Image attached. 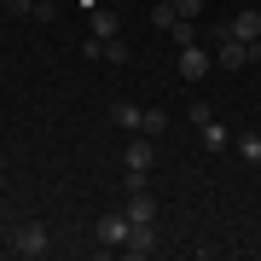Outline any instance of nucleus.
Listing matches in <instances>:
<instances>
[{"label":"nucleus","instance_id":"obj_6","mask_svg":"<svg viewBox=\"0 0 261 261\" xmlns=\"http://www.w3.org/2000/svg\"><path fill=\"white\" fill-rule=\"evenodd\" d=\"M157 163V140L151 134H134L128 145H122V168H151Z\"/></svg>","mask_w":261,"mask_h":261},{"label":"nucleus","instance_id":"obj_17","mask_svg":"<svg viewBox=\"0 0 261 261\" xmlns=\"http://www.w3.org/2000/svg\"><path fill=\"white\" fill-rule=\"evenodd\" d=\"M105 64H128V47H122V35H116V41H105Z\"/></svg>","mask_w":261,"mask_h":261},{"label":"nucleus","instance_id":"obj_7","mask_svg":"<svg viewBox=\"0 0 261 261\" xmlns=\"http://www.w3.org/2000/svg\"><path fill=\"white\" fill-rule=\"evenodd\" d=\"M226 23H232V35H238V41H261V12H255V6L232 12V18H226Z\"/></svg>","mask_w":261,"mask_h":261},{"label":"nucleus","instance_id":"obj_11","mask_svg":"<svg viewBox=\"0 0 261 261\" xmlns=\"http://www.w3.org/2000/svg\"><path fill=\"white\" fill-rule=\"evenodd\" d=\"M197 134H203V145H209V151H226V145H232V134H226V128H221L215 116H209V122H203Z\"/></svg>","mask_w":261,"mask_h":261},{"label":"nucleus","instance_id":"obj_14","mask_svg":"<svg viewBox=\"0 0 261 261\" xmlns=\"http://www.w3.org/2000/svg\"><path fill=\"white\" fill-rule=\"evenodd\" d=\"M140 134H151V140L168 134V111H145V116H140Z\"/></svg>","mask_w":261,"mask_h":261},{"label":"nucleus","instance_id":"obj_5","mask_svg":"<svg viewBox=\"0 0 261 261\" xmlns=\"http://www.w3.org/2000/svg\"><path fill=\"white\" fill-rule=\"evenodd\" d=\"M122 255H157V221H134L128 226V244Z\"/></svg>","mask_w":261,"mask_h":261},{"label":"nucleus","instance_id":"obj_12","mask_svg":"<svg viewBox=\"0 0 261 261\" xmlns=\"http://www.w3.org/2000/svg\"><path fill=\"white\" fill-rule=\"evenodd\" d=\"M168 41H174V47H192V41H197V23L192 18H174V23H168Z\"/></svg>","mask_w":261,"mask_h":261},{"label":"nucleus","instance_id":"obj_10","mask_svg":"<svg viewBox=\"0 0 261 261\" xmlns=\"http://www.w3.org/2000/svg\"><path fill=\"white\" fill-rule=\"evenodd\" d=\"M105 6H111V0H105ZM105 6L93 12V35H99V41H116V35H122V18H116V12H105Z\"/></svg>","mask_w":261,"mask_h":261},{"label":"nucleus","instance_id":"obj_19","mask_svg":"<svg viewBox=\"0 0 261 261\" xmlns=\"http://www.w3.org/2000/svg\"><path fill=\"white\" fill-rule=\"evenodd\" d=\"M82 58H99V64H105V41H99V35H87V41H82Z\"/></svg>","mask_w":261,"mask_h":261},{"label":"nucleus","instance_id":"obj_20","mask_svg":"<svg viewBox=\"0 0 261 261\" xmlns=\"http://www.w3.org/2000/svg\"><path fill=\"white\" fill-rule=\"evenodd\" d=\"M6 12L12 18H35V0H6Z\"/></svg>","mask_w":261,"mask_h":261},{"label":"nucleus","instance_id":"obj_18","mask_svg":"<svg viewBox=\"0 0 261 261\" xmlns=\"http://www.w3.org/2000/svg\"><path fill=\"white\" fill-rule=\"evenodd\" d=\"M58 18V0H35V23H53Z\"/></svg>","mask_w":261,"mask_h":261},{"label":"nucleus","instance_id":"obj_22","mask_svg":"<svg viewBox=\"0 0 261 261\" xmlns=\"http://www.w3.org/2000/svg\"><path fill=\"white\" fill-rule=\"evenodd\" d=\"M151 6H174V0H151Z\"/></svg>","mask_w":261,"mask_h":261},{"label":"nucleus","instance_id":"obj_23","mask_svg":"<svg viewBox=\"0 0 261 261\" xmlns=\"http://www.w3.org/2000/svg\"><path fill=\"white\" fill-rule=\"evenodd\" d=\"M255 174H261V163H255Z\"/></svg>","mask_w":261,"mask_h":261},{"label":"nucleus","instance_id":"obj_21","mask_svg":"<svg viewBox=\"0 0 261 261\" xmlns=\"http://www.w3.org/2000/svg\"><path fill=\"white\" fill-rule=\"evenodd\" d=\"M250 64H261V41H250Z\"/></svg>","mask_w":261,"mask_h":261},{"label":"nucleus","instance_id":"obj_2","mask_svg":"<svg viewBox=\"0 0 261 261\" xmlns=\"http://www.w3.org/2000/svg\"><path fill=\"white\" fill-rule=\"evenodd\" d=\"M6 250H12V255H29V261H35V255H47V250H53V244H47V226H41V221H23V226H12Z\"/></svg>","mask_w":261,"mask_h":261},{"label":"nucleus","instance_id":"obj_8","mask_svg":"<svg viewBox=\"0 0 261 261\" xmlns=\"http://www.w3.org/2000/svg\"><path fill=\"white\" fill-rule=\"evenodd\" d=\"M122 209H128V221H157V197H151V192H128Z\"/></svg>","mask_w":261,"mask_h":261},{"label":"nucleus","instance_id":"obj_4","mask_svg":"<svg viewBox=\"0 0 261 261\" xmlns=\"http://www.w3.org/2000/svg\"><path fill=\"white\" fill-rule=\"evenodd\" d=\"M209 64H215V53L203 47V41H192V47H180V58H174V70L186 75V82H203V75H209Z\"/></svg>","mask_w":261,"mask_h":261},{"label":"nucleus","instance_id":"obj_9","mask_svg":"<svg viewBox=\"0 0 261 261\" xmlns=\"http://www.w3.org/2000/svg\"><path fill=\"white\" fill-rule=\"evenodd\" d=\"M140 116H145V111H140V105H128V99H122V105H111V122H116L122 134H140Z\"/></svg>","mask_w":261,"mask_h":261},{"label":"nucleus","instance_id":"obj_1","mask_svg":"<svg viewBox=\"0 0 261 261\" xmlns=\"http://www.w3.org/2000/svg\"><path fill=\"white\" fill-rule=\"evenodd\" d=\"M209 41H215V64L221 70H244L250 64V41H238L232 23H209Z\"/></svg>","mask_w":261,"mask_h":261},{"label":"nucleus","instance_id":"obj_16","mask_svg":"<svg viewBox=\"0 0 261 261\" xmlns=\"http://www.w3.org/2000/svg\"><path fill=\"white\" fill-rule=\"evenodd\" d=\"M145 174L151 168H128V174H122V192H145Z\"/></svg>","mask_w":261,"mask_h":261},{"label":"nucleus","instance_id":"obj_15","mask_svg":"<svg viewBox=\"0 0 261 261\" xmlns=\"http://www.w3.org/2000/svg\"><path fill=\"white\" fill-rule=\"evenodd\" d=\"M174 18H192L197 23V18H203V0H174Z\"/></svg>","mask_w":261,"mask_h":261},{"label":"nucleus","instance_id":"obj_13","mask_svg":"<svg viewBox=\"0 0 261 261\" xmlns=\"http://www.w3.org/2000/svg\"><path fill=\"white\" fill-rule=\"evenodd\" d=\"M232 145H238V157L250 163V168L261 163V134H244V140H232Z\"/></svg>","mask_w":261,"mask_h":261},{"label":"nucleus","instance_id":"obj_3","mask_svg":"<svg viewBox=\"0 0 261 261\" xmlns=\"http://www.w3.org/2000/svg\"><path fill=\"white\" fill-rule=\"evenodd\" d=\"M128 209H111V215H99V221H93V238L105 244V250H122V244H128Z\"/></svg>","mask_w":261,"mask_h":261}]
</instances>
